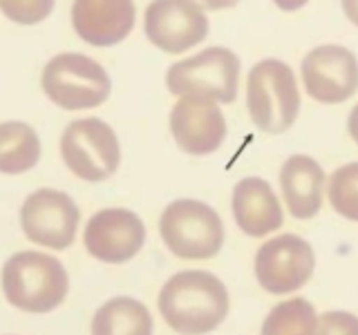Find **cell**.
Wrapping results in <instances>:
<instances>
[{"label": "cell", "instance_id": "6da1fadb", "mask_svg": "<svg viewBox=\"0 0 358 335\" xmlns=\"http://www.w3.org/2000/svg\"><path fill=\"white\" fill-rule=\"evenodd\" d=\"M159 313L168 327L182 335L210 333L227 320V286L204 271L177 273L162 288Z\"/></svg>", "mask_w": 358, "mask_h": 335}, {"label": "cell", "instance_id": "7a4b0ae2", "mask_svg": "<svg viewBox=\"0 0 358 335\" xmlns=\"http://www.w3.org/2000/svg\"><path fill=\"white\" fill-rule=\"evenodd\" d=\"M70 279L52 255L22 251L3 268V293L11 306L27 313H50L63 304Z\"/></svg>", "mask_w": 358, "mask_h": 335}, {"label": "cell", "instance_id": "3957f363", "mask_svg": "<svg viewBox=\"0 0 358 335\" xmlns=\"http://www.w3.org/2000/svg\"><path fill=\"white\" fill-rule=\"evenodd\" d=\"M246 107L257 130L280 134L298 119L300 94L294 70L275 59L253 65L246 78Z\"/></svg>", "mask_w": 358, "mask_h": 335}, {"label": "cell", "instance_id": "277c9868", "mask_svg": "<svg viewBox=\"0 0 358 335\" xmlns=\"http://www.w3.org/2000/svg\"><path fill=\"white\" fill-rule=\"evenodd\" d=\"M41 85L54 105L61 110H92L106 103L112 81L103 65L83 54L65 52L45 65Z\"/></svg>", "mask_w": 358, "mask_h": 335}, {"label": "cell", "instance_id": "5b68a950", "mask_svg": "<svg viewBox=\"0 0 358 335\" xmlns=\"http://www.w3.org/2000/svg\"><path fill=\"white\" fill-rule=\"evenodd\" d=\"M162 239L182 260H210L222 251L224 226L215 210L197 199H177L159 219Z\"/></svg>", "mask_w": 358, "mask_h": 335}, {"label": "cell", "instance_id": "8992f818", "mask_svg": "<svg viewBox=\"0 0 358 335\" xmlns=\"http://www.w3.org/2000/svg\"><path fill=\"white\" fill-rule=\"evenodd\" d=\"M240 83V59L227 47H208L175 63L166 72V87L177 96H206L233 103Z\"/></svg>", "mask_w": 358, "mask_h": 335}, {"label": "cell", "instance_id": "52a82bcc", "mask_svg": "<svg viewBox=\"0 0 358 335\" xmlns=\"http://www.w3.org/2000/svg\"><path fill=\"white\" fill-rule=\"evenodd\" d=\"M61 156L83 181H106L117 172L121 148L115 130L101 119H78L65 128Z\"/></svg>", "mask_w": 358, "mask_h": 335}, {"label": "cell", "instance_id": "ba28073f", "mask_svg": "<svg viewBox=\"0 0 358 335\" xmlns=\"http://www.w3.org/2000/svg\"><path fill=\"white\" fill-rule=\"evenodd\" d=\"M78 219L81 215L74 201L52 188L31 193L20 208V228L25 237L52 251H65L74 244Z\"/></svg>", "mask_w": 358, "mask_h": 335}, {"label": "cell", "instance_id": "9c48e42d", "mask_svg": "<svg viewBox=\"0 0 358 335\" xmlns=\"http://www.w3.org/2000/svg\"><path fill=\"white\" fill-rule=\"evenodd\" d=\"M148 40L166 54H184L208 36V18L195 0H152L145 9Z\"/></svg>", "mask_w": 358, "mask_h": 335}, {"label": "cell", "instance_id": "30bf717a", "mask_svg": "<svg viewBox=\"0 0 358 335\" xmlns=\"http://www.w3.org/2000/svg\"><path fill=\"white\" fill-rule=\"evenodd\" d=\"M316 268L313 248L298 234L268 239L255 255V277L264 290L285 295L305 286Z\"/></svg>", "mask_w": 358, "mask_h": 335}, {"label": "cell", "instance_id": "8fae6325", "mask_svg": "<svg viewBox=\"0 0 358 335\" xmlns=\"http://www.w3.org/2000/svg\"><path fill=\"white\" fill-rule=\"evenodd\" d=\"M302 83L320 103H343L358 89V61L341 45H320L302 61Z\"/></svg>", "mask_w": 358, "mask_h": 335}, {"label": "cell", "instance_id": "7c38bea8", "mask_svg": "<svg viewBox=\"0 0 358 335\" xmlns=\"http://www.w3.org/2000/svg\"><path fill=\"white\" fill-rule=\"evenodd\" d=\"M83 241L87 253L106 264H123L141 251L143 221L126 208H106L87 221Z\"/></svg>", "mask_w": 358, "mask_h": 335}, {"label": "cell", "instance_id": "4fadbf2b", "mask_svg": "<svg viewBox=\"0 0 358 335\" xmlns=\"http://www.w3.org/2000/svg\"><path fill=\"white\" fill-rule=\"evenodd\" d=\"M175 143L186 154L204 156L215 152L227 139V119L213 98L182 96L171 112Z\"/></svg>", "mask_w": 358, "mask_h": 335}, {"label": "cell", "instance_id": "5bb4252c", "mask_svg": "<svg viewBox=\"0 0 358 335\" xmlns=\"http://www.w3.org/2000/svg\"><path fill=\"white\" fill-rule=\"evenodd\" d=\"M137 18L134 0H74L72 27L94 47H112L130 36Z\"/></svg>", "mask_w": 358, "mask_h": 335}, {"label": "cell", "instance_id": "9a60e30c", "mask_svg": "<svg viewBox=\"0 0 358 335\" xmlns=\"http://www.w3.org/2000/svg\"><path fill=\"white\" fill-rule=\"evenodd\" d=\"M233 217L249 237H262L282 226L285 215L271 186L249 177L233 188Z\"/></svg>", "mask_w": 358, "mask_h": 335}, {"label": "cell", "instance_id": "2e32d148", "mask_svg": "<svg viewBox=\"0 0 358 335\" xmlns=\"http://www.w3.org/2000/svg\"><path fill=\"white\" fill-rule=\"evenodd\" d=\"M280 188L296 219H311L320 212L324 172L307 154H294L280 170Z\"/></svg>", "mask_w": 358, "mask_h": 335}, {"label": "cell", "instance_id": "e0dca14e", "mask_svg": "<svg viewBox=\"0 0 358 335\" xmlns=\"http://www.w3.org/2000/svg\"><path fill=\"white\" fill-rule=\"evenodd\" d=\"M41 161V139L22 121L0 123V172L22 174Z\"/></svg>", "mask_w": 358, "mask_h": 335}, {"label": "cell", "instance_id": "ac0fdd59", "mask_svg": "<svg viewBox=\"0 0 358 335\" xmlns=\"http://www.w3.org/2000/svg\"><path fill=\"white\" fill-rule=\"evenodd\" d=\"M92 335H152V318L141 302L115 297L94 313Z\"/></svg>", "mask_w": 358, "mask_h": 335}, {"label": "cell", "instance_id": "d6986e66", "mask_svg": "<svg viewBox=\"0 0 358 335\" xmlns=\"http://www.w3.org/2000/svg\"><path fill=\"white\" fill-rule=\"evenodd\" d=\"M318 327L316 308L307 299H289L266 315L260 335H313Z\"/></svg>", "mask_w": 358, "mask_h": 335}, {"label": "cell", "instance_id": "ffe728a7", "mask_svg": "<svg viewBox=\"0 0 358 335\" xmlns=\"http://www.w3.org/2000/svg\"><path fill=\"white\" fill-rule=\"evenodd\" d=\"M331 208L345 219L358 221V161L338 168L329 177Z\"/></svg>", "mask_w": 358, "mask_h": 335}, {"label": "cell", "instance_id": "44dd1931", "mask_svg": "<svg viewBox=\"0 0 358 335\" xmlns=\"http://www.w3.org/2000/svg\"><path fill=\"white\" fill-rule=\"evenodd\" d=\"M54 0H0V11L18 25H38L52 14Z\"/></svg>", "mask_w": 358, "mask_h": 335}, {"label": "cell", "instance_id": "7402d4cb", "mask_svg": "<svg viewBox=\"0 0 358 335\" xmlns=\"http://www.w3.org/2000/svg\"><path fill=\"white\" fill-rule=\"evenodd\" d=\"M313 335H358V318L347 311H327L318 318Z\"/></svg>", "mask_w": 358, "mask_h": 335}, {"label": "cell", "instance_id": "603a6c76", "mask_svg": "<svg viewBox=\"0 0 358 335\" xmlns=\"http://www.w3.org/2000/svg\"><path fill=\"white\" fill-rule=\"evenodd\" d=\"M195 3H197L201 9L215 11V9H229V7H235V5L240 3V0H195Z\"/></svg>", "mask_w": 358, "mask_h": 335}, {"label": "cell", "instance_id": "cb8c5ba5", "mask_svg": "<svg viewBox=\"0 0 358 335\" xmlns=\"http://www.w3.org/2000/svg\"><path fill=\"white\" fill-rule=\"evenodd\" d=\"M345 16L350 18L354 25H358V0H343Z\"/></svg>", "mask_w": 358, "mask_h": 335}, {"label": "cell", "instance_id": "d4e9b609", "mask_svg": "<svg viewBox=\"0 0 358 335\" xmlns=\"http://www.w3.org/2000/svg\"><path fill=\"white\" fill-rule=\"evenodd\" d=\"M273 3L285 11H296L302 5H307V0H273Z\"/></svg>", "mask_w": 358, "mask_h": 335}, {"label": "cell", "instance_id": "484cf974", "mask_svg": "<svg viewBox=\"0 0 358 335\" xmlns=\"http://www.w3.org/2000/svg\"><path fill=\"white\" fill-rule=\"evenodd\" d=\"M347 128H350V134H352V139L358 143V103L356 107L352 110V114H350V121H347Z\"/></svg>", "mask_w": 358, "mask_h": 335}]
</instances>
